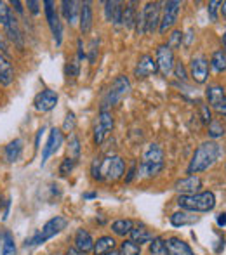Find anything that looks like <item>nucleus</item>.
<instances>
[{
	"mask_svg": "<svg viewBox=\"0 0 226 255\" xmlns=\"http://www.w3.org/2000/svg\"><path fill=\"white\" fill-rule=\"evenodd\" d=\"M125 172V163L117 154L94 158L91 165V174L96 181H118Z\"/></svg>",
	"mask_w": 226,
	"mask_h": 255,
	"instance_id": "nucleus-1",
	"label": "nucleus"
},
{
	"mask_svg": "<svg viewBox=\"0 0 226 255\" xmlns=\"http://www.w3.org/2000/svg\"><path fill=\"white\" fill-rule=\"evenodd\" d=\"M220 156H221V146L218 144V142H214V141L202 142V144L195 149L192 160H190L188 174L197 175V174H200V172L207 170V168L216 163Z\"/></svg>",
	"mask_w": 226,
	"mask_h": 255,
	"instance_id": "nucleus-2",
	"label": "nucleus"
},
{
	"mask_svg": "<svg viewBox=\"0 0 226 255\" xmlns=\"http://www.w3.org/2000/svg\"><path fill=\"white\" fill-rule=\"evenodd\" d=\"M178 205L181 210L192 212V214H200V212H211L216 207V196L213 191L197 193V195L179 196Z\"/></svg>",
	"mask_w": 226,
	"mask_h": 255,
	"instance_id": "nucleus-3",
	"label": "nucleus"
},
{
	"mask_svg": "<svg viewBox=\"0 0 226 255\" xmlns=\"http://www.w3.org/2000/svg\"><path fill=\"white\" fill-rule=\"evenodd\" d=\"M66 219L61 217V215H56V217L49 219L47 222H45L44 226H42V229L37 233V235L33 236V238L26 240V243L24 245L26 247H33V245H40V243H45L47 240L54 238L56 235H59L61 231H63L64 228H66Z\"/></svg>",
	"mask_w": 226,
	"mask_h": 255,
	"instance_id": "nucleus-4",
	"label": "nucleus"
},
{
	"mask_svg": "<svg viewBox=\"0 0 226 255\" xmlns=\"http://www.w3.org/2000/svg\"><path fill=\"white\" fill-rule=\"evenodd\" d=\"M129 91H131V82H129V78L124 77V75L117 77L112 82V85H110V89H108V92H106L105 99H103L101 110H108V108H112V106H115V104H118V103L122 101V99L125 98V96L129 94Z\"/></svg>",
	"mask_w": 226,
	"mask_h": 255,
	"instance_id": "nucleus-5",
	"label": "nucleus"
},
{
	"mask_svg": "<svg viewBox=\"0 0 226 255\" xmlns=\"http://www.w3.org/2000/svg\"><path fill=\"white\" fill-rule=\"evenodd\" d=\"M162 14H160V26L159 31L160 33H166L167 30H171L172 26L178 21V16L181 12V5L183 3L179 0H169V2L162 3Z\"/></svg>",
	"mask_w": 226,
	"mask_h": 255,
	"instance_id": "nucleus-6",
	"label": "nucleus"
},
{
	"mask_svg": "<svg viewBox=\"0 0 226 255\" xmlns=\"http://www.w3.org/2000/svg\"><path fill=\"white\" fill-rule=\"evenodd\" d=\"M44 9H45V17H47L49 28L52 31V37L56 40V45L63 44V24L59 21V14L56 12V7L52 0H45L44 2Z\"/></svg>",
	"mask_w": 226,
	"mask_h": 255,
	"instance_id": "nucleus-7",
	"label": "nucleus"
},
{
	"mask_svg": "<svg viewBox=\"0 0 226 255\" xmlns=\"http://www.w3.org/2000/svg\"><path fill=\"white\" fill-rule=\"evenodd\" d=\"M190 77L195 84H206L209 78V61L206 59V56L199 54L193 56L190 61Z\"/></svg>",
	"mask_w": 226,
	"mask_h": 255,
	"instance_id": "nucleus-8",
	"label": "nucleus"
},
{
	"mask_svg": "<svg viewBox=\"0 0 226 255\" xmlns=\"http://www.w3.org/2000/svg\"><path fill=\"white\" fill-rule=\"evenodd\" d=\"M99 120L94 127V142L96 144H103L106 139V135L113 130V117L108 110L99 111Z\"/></svg>",
	"mask_w": 226,
	"mask_h": 255,
	"instance_id": "nucleus-9",
	"label": "nucleus"
},
{
	"mask_svg": "<svg viewBox=\"0 0 226 255\" xmlns=\"http://www.w3.org/2000/svg\"><path fill=\"white\" fill-rule=\"evenodd\" d=\"M145 16L146 33H153L160 26V14H162V3L160 2H148L146 7L141 10Z\"/></svg>",
	"mask_w": 226,
	"mask_h": 255,
	"instance_id": "nucleus-10",
	"label": "nucleus"
},
{
	"mask_svg": "<svg viewBox=\"0 0 226 255\" xmlns=\"http://www.w3.org/2000/svg\"><path fill=\"white\" fill-rule=\"evenodd\" d=\"M157 66H159V71L164 75V77H169L174 70V52L167 47V44H162L157 47Z\"/></svg>",
	"mask_w": 226,
	"mask_h": 255,
	"instance_id": "nucleus-11",
	"label": "nucleus"
},
{
	"mask_svg": "<svg viewBox=\"0 0 226 255\" xmlns=\"http://www.w3.org/2000/svg\"><path fill=\"white\" fill-rule=\"evenodd\" d=\"M57 101H59V96H57L56 91H52V89H44V91L35 96L33 104L37 111H40V113H49V111H52L56 108Z\"/></svg>",
	"mask_w": 226,
	"mask_h": 255,
	"instance_id": "nucleus-12",
	"label": "nucleus"
},
{
	"mask_svg": "<svg viewBox=\"0 0 226 255\" xmlns=\"http://www.w3.org/2000/svg\"><path fill=\"white\" fill-rule=\"evenodd\" d=\"M61 144H63V132H61L59 128H52V130L49 132L47 142H45L44 149H42V165H44L52 154L57 153Z\"/></svg>",
	"mask_w": 226,
	"mask_h": 255,
	"instance_id": "nucleus-13",
	"label": "nucleus"
},
{
	"mask_svg": "<svg viewBox=\"0 0 226 255\" xmlns=\"http://www.w3.org/2000/svg\"><path fill=\"white\" fill-rule=\"evenodd\" d=\"M157 71H159V66H157V61L153 59L150 54H143L141 57H139L138 64H136L134 68V77L138 78H146L150 77V75H155Z\"/></svg>",
	"mask_w": 226,
	"mask_h": 255,
	"instance_id": "nucleus-14",
	"label": "nucleus"
},
{
	"mask_svg": "<svg viewBox=\"0 0 226 255\" xmlns=\"http://www.w3.org/2000/svg\"><path fill=\"white\" fill-rule=\"evenodd\" d=\"M202 188V179L199 175H188V177L181 179L179 182H176V191L181 193V196L188 195H197L199 189Z\"/></svg>",
	"mask_w": 226,
	"mask_h": 255,
	"instance_id": "nucleus-15",
	"label": "nucleus"
},
{
	"mask_svg": "<svg viewBox=\"0 0 226 255\" xmlns=\"http://www.w3.org/2000/svg\"><path fill=\"white\" fill-rule=\"evenodd\" d=\"M166 247H167V255H195L193 250L190 249V245L186 242H183L181 238H172L166 240Z\"/></svg>",
	"mask_w": 226,
	"mask_h": 255,
	"instance_id": "nucleus-16",
	"label": "nucleus"
},
{
	"mask_svg": "<svg viewBox=\"0 0 226 255\" xmlns=\"http://www.w3.org/2000/svg\"><path fill=\"white\" fill-rule=\"evenodd\" d=\"M3 28H5V31H7V37L14 42V45H16V47H19V49H23V45H24L23 33H21L19 24H17V19L14 17V14H10L9 21H7V24Z\"/></svg>",
	"mask_w": 226,
	"mask_h": 255,
	"instance_id": "nucleus-17",
	"label": "nucleus"
},
{
	"mask_svg": "<svg viewBox=\"0 0 226 255\" xmlns=\"http://www.w3.org/2000/svg\"><path fill=\"white\" fill-rule=\"evenodd\" d=\"M75 247H77L80 252H84L85 255L89 252H92V249H94V240H92L91 233H89L87 229H78V231L75 233Z\"/></svg>",
	"mask_w": 226,
	"mask_h": 255,
	"instance_id": "nucleus-18",
	"label": "nucleus"
},
{
	"mask_svg": "<svg viewBox=\"0 0 226 255\" xmlns=\"http://www.w3.org/2000/svg\"><path fill=\"white\" fill-rule=\"evenodd\" d=\"M141 163L146 165H164V151L159 144H150L143 153Z\"/></svg>",
	"mask_w": 226,
	"mask_h": 255,
	"instance_id": "nucleus-19",
	"label": "nucleus"
},
{
	"mask_svg": "<svg viewBox=\"0 0 226 255\" xmlns=\"http://www.w3.org/2000/svg\"><path fill=\"white\" fill-rule=\"evenodd\" d=\"M80 2H75V0H63L61 2V9H63L64 19L70 24H75L78 21V12H80Z\"/></svg>",
	"mask_w": 226,
	"mask_h": 255,
	"instance_id": "nucleus-20",
	"label": "nucleus"
},
{
	"mask_svg": "<svg viewBox=\"0 0 226 255\" xmlns=\"http://www.w3.org/2000/svg\"><path fill=\"white\" fill-rule=\"evenodd\" d=\"M122 14H124V7H122L120 2H105V16L110 23L120 26Z\"/></svg>",
	"mask_w": 226,
	"mask_h": 255,
	"instance_id": "nucleus-21",
	"label": "nucleus"
},
{
	"mask_svg": "<svg viewBox=\"0 0 226 255\" xmlns=\"http://www.w3.org/2000/svg\"><path fill=\"white\" fill-rule=\"evenodd\" d=\"M199 215L192 214V212H186V210H181V212H174L171 215V224L174 228H181V226H190V224H195L199 222Z\"/></svg>",
	"mask_w": 226,
	"mask_h": 255,
	"instance_id": "nucleus-22",
	"label": "nucleus"
},
{
	"mask_svg": "<svg viewBox=\"0 0 226 255\" xmlns=\"http://www.w3.org/2000/svg\"><path fill=\"white\" fill-rule=\"evenodd\" d=\"M80 31L84 35H87L89 31L92 30V7H91V2H84L80 7Z\"/></svg>",
	"mask_w": 226,
	"mask_h": 255,
	"instance_id": "nucleus-23",
	"label": "nucleus"
},
{
	"mask_svg": "<svg viewBox=\"0 0 226 255\" xmlns=\"http://www.w3.org/2000/svg\"><path fill=\"white\" fill-rule=\"evenodd\" d=\"M206 96H207V101H209V104L214 108V110H218V108H220V104L223 103V99L226 98L225 89L221 87V85H218V84L209 85V87H207V91H206Z\"/></svg>",
	"mask_w": 226,
	"mask_h": 255,
	"instance_id": "nucleus-24",
	"label": "nucleus"
},
{
	"mask_svg": "<svg viewBox=\"0 0 226 255\" xmlns=\"http://www.w3.org/2000/svg\"><path fill=\"white\" fill-rule=\"evenodd\" d=\"M14 80V68L9 63L5 56L0 52V84L2 85H10Z\"/></svg>",
	"mask_w": 226,
	"mask_h": 255,
	"instance_id": "nucleus-25",
	"label": "nucleus"
},
{
	"mask_svg": "<svg viewBox=\"0 0 226 255\" xmlns=\"http://www.w3.org/2000/svg\"><path fill=\"white\" fill-rule=\"evenodd\" d=\"M21 151H23V141L21 139H14L12 142L5 146V151H3V156H5V161L9 163H14V161L19 160Z\"/></svg>",
	"mask_w": 226,
	"mask_h": 255,
	"instance_id": "nucleus-26",
	"label": "nucleus"
},
{
	"mask_svg": "<svg viewBox=\"0 0 226 255\" xmlns=\"http://www.w3.org/2000/svg\"><path fill=\"white\" fill-rule=\"evenodd\" d=\"M115 238L113 236H101L98 242H94V249H92V254L94 255H105L108 252L115 250Z\"/></svg>",
	"mask_w": 226,
	"mask_h": 255,
	"instance_id": "nucleus-27",
	"label": "nucleus"
},
{
	"mask_svg": "<svg viewBox=\"0 0 226 255\" xmlns=\"http://www.w3.org/2000/svg\"><path fill=\"white\" fill-rule=\"evenodd\" d=\"M131 238L134 243H138V245H143V243H150L153 240V235L150 233V229H146L145 226H138V228H134L131 231Z\"/></svg>",
	"mask_w": 226,
	"mask_h": 255,
	"instance_id": "nucleus-28",
	"label": "nucleus"
},
{
	"mask_svg": "<svg viewBox=\"0 0 226 255\" xmlns=\"http://www.w3.org/2000/svg\"><path fill=\"white\" fill-rule=\"evenodd\" d=\"M209 64L216 73H225L226 71V52L223 49H218V51L213 52Z\"/></svg>",
	"mask_w": 226,
	"mask_h": 255,
	"instance_id": "nucleus-29",
	"label": "nucleus"
},
{
	"mask_svg": "<svg viewBox=\"0 0 226 255\" xmlns=\"http://www.w3.org/2000/svg\"><path fill=\"white\" fill-rule=\"evenodd\" d=\"M132 229H134V222L131 219H118L112 224V231L117 236H129Z\"/></svg>",
	"mask_w": 226,
	"mask_h": 255,
	"instance_id": "nucleus-30",
	"label": "nucleus"
},
{
	"mask_svg": "<svg viewBox=\"0 0 226 255\" xmlns=\"http://www.w3.org/2000/svg\"><path fill=\"white\" fill-rule=\"evenodd\" d=\"M136 16H138V12H136V9H134V3H127V5L124 7V14H122V24H124L127 30L134 28Z\"/></svg>",
	"mask_w": 226,
	"mask_h": 255,
	"instance_id": "nucleus-31",
	"label": "nucleus"
},
{
	"mask_svg": "<svg viewBox=\"0 0 226 255\" xmlns=\"http://www.w3.org/2000/svg\"><path fill=\"white\" fill-rule=\"evenodd\" d=\"M118 255H141V245L134 243L132 240H124L118 249Z\"/></svg>",
	"mask_w": 226,
	"mask_h": 255,
	"instance_id": "nucleus-32",
	"label": "nucleus"
},
{
	"mask_svg": "<svg viewBox=\"0 0 226 255\" xmlns=\"http://www.w3.org/2000/svg\"><path fill=\"white\" fill-rule=\"evenodd\" d=\"M150 254L152 255H167V247H166V240L155 236V238L150 242Z\"/></svg>",
	"mask_w": 226,
	"mask_h": 255,
	"instance_id": "nucleus-33",
	"label": "nucleus"
},
{
	"mask_svg": "<svg viewBox=\"0 0 226 255\" xmlns=\"http://www.w3.org/2000/svg\"><path fill=\"white\" fill-rule=\"evenodd\" d=\"M2 255H16V243L9 231L3 233V245H2Z\"/></svg>",
	"mask_w": 226,
	"mask_h": 255,
	"instance_id": "nucleus-34",
	"label": "nucleus"
},
{
	"mask_svg": "<svg viewBox=\"0 0 226 255\" xmlns=\"http://www.w3.org/2000/svg\"><path fill=\"white\" fill-rule=\"evenodd\" d=\"M183 37H185V35H183L181 30H174L169 35V42H167V47H169L171 51H172V49H179V47H181V44H183Z\"/></svg>",
	"mask_w": 226,
	"mask_h": 255,
	"instance_id": "nucleus-35",
	"label": "nucleus"
},
{
	"mask_svg": "<svg viewBox=\"0 0 226 255\" xmlns=\"http://www.w3.org/2000/svg\"><path fill=\"white\" fill-rule=\"evenodd\" d=\"M207 134H209V137L213 139H218V137H223L225 135V127L221 122H211L209 124V128H207Z\"/></svg>",
	"mask_w": 226,
	"mask_h": 255,
	"instance_id": "nucleus-36",
	"label": "nucleus"
},
{
	"mask_svg": "<svg viewBox=\"0 0 226 255\" xmlns=\"http://www.w3.org/2000/svg\"><path fill=\"white\" fill-rule=\"evenodd\" d=\"M75 168V160L73 158H64L63 161H61V165H59V175L61 177H66V175H70L71 174V170Z\"/></svg>",
	"mask_w": 226,
	"mask_h": 255,
	"instance_id": "nucleus-37",
	"label": "nucleus"
},
{
	"mask_svg": "<svg viewBox=\"0 0 226 255\" xmlns=\"http://www.w3.org/2000/svg\"><path fill=\"white\" fill-rule=\"evenodd\" d=\"M70 151H71V154H70V158H73V160H77L78 156H80V141H78V137L77 135H71L70 137Z\"/></svg>",
	"mask_w": 226,
	"mask_h": 255,
	"instance_id": "nucleus-38",
	"label": "nucleus"
},
{
	"mask_svg": "<svg viewBox=\"0 0 226 255\" xmlns=\"http://www.w3.org/2000/svg\"><path fill=\"white\" fill-rule=\"evenodd\" d=\"M10 14H12V12H10V9L7 7V3L0 0V24H2V26H5V24H7Z\"/></svg>",
	"mask_w": 226,
	"mask_h": 255,
	"instance_id": "nucleus-39",
	"label": "nucleus"
},
{
	"mask_svg": "<svg viewBox=\"0 0 226 255\" xmlns=\"http://www.w3.org/2000/svg\"><path fill=\"white\" fill-rule=\"evenodd\" d=\"M221 7V2L220 0H213V2H209V5H207V14H209L211 21H218V9Z\"/></svg>",
	"mask_w": 226,
	"mask_h": 255,
	"instance_id": "nucleus-40",
	"label": "nucleus"
},
{
	"mask_svg": "<svg viewBox=\"0 0 226 255\" xmlns=\"http://www.w3.org/2000/svg\"><path fill=\"white\" fill-rule=\"evenodd\" d=\"M174 75H176V78L178 80H181V82H186V78H188V75H186V68H185V64L179 61V63H176L174 64Z\"/></svg>",
	"mask_w": 226,
	"mask_h": 255,
	"instance_id": "nucleus-41",
	"label": "nucleus"
},
{
	"mask_svg": "<svg viewBox=\"0 0 226 255\" xmlns=\"http://www.w3.org/2000/svg\"><path fill=\"white\" fill-rule=\"evenodd\" d=\"M75 128V115L71 111L66 113V118H64V124H63V130L64 132H71Z\"/></svg>",
	"mask_w": 226,
	"mask_h": 255,
	"instance_id": "nucleus-42",
	"label": "nucleus"
},
{
	"mask_svg": "<svg viewBox=\"0 0 226 255\" xmlns=\"http://www.w3.org/2000/svg\"><path fill=\"white\" fill-rule=\"evenodd\" d=\"M200 117H202L204 124H207V125L213 122V117H211V110H209V106H207V104H202V106H200Z\"/></svg>",
	"mask_w": 226,
	"mask_h": 255,
	"instance_id": "nucleus-43",
	"label": "nucleus"
},
{
	"mask_svg": "<svg viewBox=\"0 0 226 255\" xmlns=\"http://www.w3.org/2000/svg\"><path fill=\"white\" fill-rule=\"evenodd\" d=\"M66 75L68 78H75L78 75V63L77 61H70V63L66 64Z\"/></svg>",
	"mask_w": 226,
	"mask_h": 255,
	"instance_id": "nucleus-44",
	"label": "nucleus"
},
{
	"mask_svg": "<svg viewBox=\"0 0 226 255\" xmlns=\"http://www.w3.org/2000/svg\"><path fill=\"white\" fill-rule=\"evenodd\" d=\"M98 47H99V42L94 38V40L91 42V51H89V61H91V63H94V61L98 59V52H99Z\"/></svg>",
	"mask_w": 226,
	"mask_h": 255,
	"instance_id": "nucleus-45",
	"label": "nucleus"
},
{
	"mask_svg": "<svg viewBox=\"0 0 226 255\" xmlns=\"http://www.w3.org/2000/svg\"><path fill=\"white\" fill-rule=\"evenodd\" d=\"M38 5H40V3L35 2V0H28V9H30L33 14H38V10H40L38 9Z\"/></svg>",
	"mask_w": 226,
	"mask_h": 255,
	"instance_id": "nucleus-46",
	"label": "nucleus"
},
{
	"mask_svg": "<svg viewBox=\"0 0 226 255\" xmlns=\"http://www.w3.org/2000/svg\"><path fill=\"white\" fill-rule=\"evenodd\" d=\"M66 255H85V254L80 252V250H78L77 247H70V249L66 250Z\"/></svg>",
	"mask_w": 226,
	"mask_h": 255,
	"instance_id": "nucleus-47",
	"label": "nucleus"
},
{
	"mask_svg": "<svg viewBox=\"0 0 226 255\" xmlns=\"http://www.w3.org/2000/svg\"><path fill=\"white\" fill-rule=\"evenodd\" d=\"M134 175H136V163H132L131 170H129L127 177H125V181H127V182H131V181H132V177H134Z\"/></svg>",
	"mask_w": 226,
	"mask_h": 255,
	"instance_id": "nucleus-48",
	"label": "nucleus"
},
{
	"mask_svg": "<svg viewBox=\"0 0 226 255\" xmlns=\"http://www.w3.org/2000/svg\"><path fill=\"white\" fill-rule=\"evenodd\" d=\"M218 113H221V115H225V117H226V98L223 99V103H221L220 104V108H218Z\"/></svg>",
	"mask_w": 226,
	"mask_h": 255,
	"instance_id": "nucleus-49",
	"label": "nucleus"
},
{
	"mask_svg": "<svg viewBox=\"0 0 226 255\" xmlns=\"http://www.w3.org/2000/svg\"><path fill=\"white\" fill-rule=\"evenodd\" d=\"M12 5L16 7V10H17V12H19V14L23 12V3H21L19 0H12Z\"/></svg>",
	"mask_w": 226,
	"mask_h": 255,
	"instance_id": "nucleus-50",
	"label": "nucleus"
},
{
	"mask_svg": "<svg viewBox=\"0 0 226 255\" xmlns=\"http://www.w3.org/2000/svg\"><path fill=\"white\" fill-rule=\"evenodd\" d=\"M218 224H220V226H225L226 224V214H221L220 217H218Z\"/></svg>",
	"mask_w": 226,
	"mask_h": 255,
	"instance_id": "nucleus-51",
	"label": "nucleus"
},
{
	"mask_svg": "<svg viewBox=\"0 0 226 255\" xmlns=\"http://www.w3.org/2000/svg\"><path fill=\"white\" fill-rule=\"evenodd\" d=\"M220 9H221V12H223V16L226 17V0H225V2H221V7H220Z\"/></svg>",
	"mask_w": 226,
	"mask_h": 255,
	"instance_id": "nucleus-52",
	"label": "nucleus"
},
{
	"mask_svg": "<svg viewBox=\"0 0 226 255\" xmlns=\"http://www.w3.org/2000/svg\"><path fill=\"white\" fill-rule=\"evenodd\" d=\"M85 198H96V193H85Z\"/></svg>",
	"mask_w": 226,
	"mask_h": 255,
	"instance_id": "nucleus-53",
	"label": "nucleus"
},
{
	"mask_svg": "<svg viewBox=\"0 0 226 255\" xmlns=\"http://www.w3.org/2000/svg\"><path fill=\"white\" fill-rule=\"evenodd\" d=\"M223 45H225V52H226V28H225V31H223Z\"/></svg>",
	"mask_w": 226,
	"mask_h": 255,
	"instance_id": "nucleus-54",
	"label": "nucleus"
},
{
	"mask_svg": "<svg viewBox=\"0 0 226 255\" xmlns=\"http://www.w3.org/2000/svg\"><path fill=\"white\" fill-rule=\"evenodd\" d=\"M52 255H59V254H52Z\"/></svg>",
	"mask_w": 226,
	"mask_h": 255,
	"instance_id": "nucleus-55",
	"label": "nucleus"
}]
</instances>
